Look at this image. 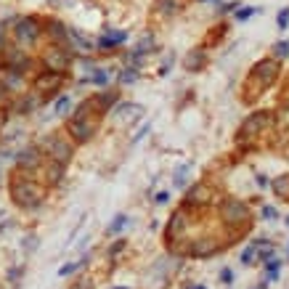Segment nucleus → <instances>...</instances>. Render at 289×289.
I'll return each instance as SVG.
<instances>
[{
	"mask_svg": "<svg viewBox=\"0 0 289 289\" xmlns=\"http://www.w3.org/2000/svg\"><path fill=\"white\" fill-rule=\"evenodd\" d=\"M279 77H281V61H276L273 56L260 59L247 72V77H244V85H241V98H244L247 103H252L255 98H260L265 90H271Z\"/></svg>",
	"mask_w": 289,
	"mask_h": 289,
	"instance_id": "obj_1",
	"label": "nucleus"
},
{
	"mask_svg": "<svg viewBox=\"0 0 289 289\" xmlns=\"http://www.w3.org/2000/svg\"><path fill=\"white\" fill-rule=\"evenodd\" d=\"M218 223L223 228L234 231V234H249L252 226H255V212L244 199H236V196H221L218 199Z\"/></svg>",
	"mask_w": 289,
	"mask_h": 289,
	"instance_id": "obj_2",
	"label": "nucleus"
},
{
	"mask_svg": "<svg viewBox=\"0 0 289 289\" xmlns=\"http://www.w3.org/2000/svg\"><path fill=\"white\" fill-rule=\"evenodd\" d=\"M8 194H11V199H14V204L21 207V210H38V207H43V202L48 199V186L34 180L32 172L16 170L14 175H11Z\"/></svg>",
	"mask_w": 289,
	"mask_h": 289,
	"instance_id": "obj_3",
	"label": "nucleus"
},
{
	"mask_svg": "<svg viewBox=\"0 0 289 289\" xmlns=\"http://www.w3.org/2000/svg\"><path fill=\"white\" fill-rule=\"evenodd\" d=\"M276 125H279V117H276V112H271V109L255 112L252 117H247L244 122L239 125V130H236V143H239V146L244 143V146L249 149L252 141H258V138H263L265 133H271Z\"/></svg>",
	"mask_w": 289,
	"mask_h": 289,
	"instance_id": "obj_4",
	"label": "nucleus"
},
{
	"mask_svg": "<svg viewBox=\"0 0 289 289\" xmlns=\"http://www.w3.org/2000/svg\"><path fill=\"white\" fill-rule=\"evenodd\" d=\"M38 146L43 149L45 159H53V162H59V165H64V167H69V162H72L75 154H77V143L64 133V128L48 133Z\"/></svg>",
	"mask_w": 289,
	"mask_h": 289,
	"instance_id": "obj_5",
	"label": "nucleus"
},
{
	"mask_svg": "<svg viewBox=\"0 0 289 289\" xmlns=\"http://www.w3.org/2000/svg\"><path fill=\"white\" fill-rule=\"evenodd\" d=\"M218 189L212 186V183H207V180H196L191 183V186L186 189V194H183V204L180 207H186V210H191L194 215H204V212H210L212 210V204H218Z\"/></svg>",
	"mask_w": 289,
	"mask_h": 289,
	"instance_id": "obj_6",
	"label": "nucleus"
},
{
	"mask_svg": "<svg viewBox=\"0 0 289 289\" xmlns=\"http://www.w3.org/2000/svg\"><path fill=\"white\" fill-rule=\"evenodd\" d=\"M40 61H43V69H45V72L69 77V72H72V66H75V61H77V56H75L72 48H64V45H53V43H48V48L43 51Z\"/></svg>",
	"mask_w": 289,
	"mask_h": 289,
	"instance_id": "obj_7",
	"label": "nucleus"
},
{
	"mask_svg": "<svg viewBox=\"0 0 289 289\" xmlns=\"http://www.w3.org/2000/svg\"><path fill=\"white\" fill-rule=\"evenodd\" d=\"M101 122L103 120H75V117H66L64 120V133L72 138L77 146H85V143H90L98 135Z\"/></svg>",
	"mask_w": 289,
	"mask_h": 289,
	"instance_id": "obj_8",
	"label": "nucleus"
},
{
	"mask_svg": "<svg viewBox=\"0 0 289 289\" xmlns=\"http://www.w3.org/2000/svg\"><path fill=\"white\" fill-rule=\"evenodd\" d=\"M66 80L69 77H64V75H53L43 69L40 75L32 77V93L40 96L43 101H51L53 96H61V88L66 85Z\"/></svg>",
	"mask_w": 289,
	"mask_h": 289,
	"instance_id": "obj_9",
	"label": "nucleus"
},
{
	"mask_svg": "<svg viewBox=\"0 0 289 289\" xmlns=\"http://www.w3.org/2000/svg\"><path fill=\"white\" fill-rule=\"evenodd\" d=\"M109 117L114 125H120V128H130V125L141 122L146 117V106L138 101H120L117 106L109 112Z\"/></svg>",
	"mask_w": 289,
	"mask_h": 289,
	"instance_id": "obj_10",
	"label": "nucleus"
},
{
	"mask_svg": "<svg viewBox=\"0 0 289 289\" xmlns=\"http://www.w3.org/2000/svg\"><path fill=\"white\" fill-rule=\"evenodd\" d=\"M40 34H43V21L40 19H32V16L19 19L16 27H14V40L19 45H34V43L40 40Z\"/></svg>",
	"mask_w": 289,
	"mask_h": 289,
	"instance_id": "obj_11",
	"label": "nucleus"
},
{
	"mask_svg": "<svg viewBox=\"0 0 289 289\" xmlns=\"http://www.w3.org/2000/svg\"><path fill=\"white\" fill-rule=\"evenodd\" d=\"M43 165H45V154L38 143L21 149L16 154V170H21V172H38V170H43Z\"/></svg>",
	"mask_w": 289,
	"mask_h": 289,
	"instance_id": "obj_12",
	"label": "nucleus"
},
{
	"mask_svg": "<svg viewBox=\"0 0 289 289\" xmlns=\"http://www.w3.org/2000/svg\"><path fill=\"white\" fill-rule=\"evenodd\" d=\"M207 61H210V56H207V51L202 48V45H199V48H191L186 56H183V69H186V72H202V69L207 66Z\"/></svg>",
	"mask_w": 289,
	"mask_h": 289,
	"instance_id": "obj_13",
	"label": "nucleus"
},
{
	"mask_svg": "<svg viewBox=\"0 0 289 289\" xmlns=\"http://www.w3.org/2000/svg\"><path fill=\"white\" fill-rule=\"evenodd\" d=\"M43 172H45L43 183H45L48 189H51V186H59V183L66 178V167H64V165H59V162H53V159H45Z\"/></svg>",
	"mask_w": 289,
	"mask_h": 289,
	"instance_id": "obj_14",
	"label": "nucleus"
},
{
	"mask_svg": "<svg viewBox=\"0 0 289 289\" xmlns=\"http://www.w3.org/2000/svg\"><path fill=\"white\" fill-rule=\"evenodd\" d=\"M125 40H128V32L125 29H112L106 34H101V38H96V48L98 51H112V48H117V45H122Z\"/></svg>",
	"mask_w": 289,
	"mask_h": 289,
	"instance_id": "obj_15",
	"label": "nucleus"
},
{
	"mask_svg": "<svg viewBox=\"0 0 289 289\" xmlns=\"http://www.w3.org/2000/svg\"><path fill=\"white\" fill-rule=\"evenodd\" d=\"M43 103V98L40 96H34V93H27V96H21L19 101H16V106H14V112L16 114H32L34 109H38Z\"/></svg>",
	"mask_w": 289,
	"mask_h": 289,
	"instance_id": "obj_16",
	"label": "nucleus"
},
{
	"mask_svg": "<svg viewBox=\"0 0 289 289\" xmlns=\"http://www.w3.org/2000/svg\"><path fill=\"white\" fill-rule=\"evenodd\" d=\"M138 77H141V69H135V66H122L114 80H117V88H122V85H133V83H138Z\"/></svg>",
	"mask_w": 289,
	"mask_h": 289,
	"instance_id": "obj_17",
	"label": "nucleus"
},
{
	"mask_svg": "<svg viewBox=\"0 0 289 289\" xmlns=\"http://www.w3.org/2000/svg\"><path fill=\"white\" fill-rule=\"evenodd\" d=\"M180 8H183L180 0H157V3H154V11H157V14L167 16V19H170V16H175Z\"/></svg>",
	"mask_w": 289,
	"mask_h": 289,
	"instance_id": "obj_18",
	"label": "nucleus"
},
{
	"mask_svg": "<svg viewBox=\"0 0 289 289\" xmlns=\"http://www.w3.org/2000/svg\"><path fill=\"white\" fill-rule=\"evenodd\" d=\"M130 226V215L128 212H117L112 218V226H109V236H117V234H122L125 228Z\"/></svg>",
	"mask_w": 289,
	"mask_h": 289,
	"instance_id": "obj_19",
	"label": "nucleus"
},
{
	"mask_svg": "<svg viewBox=\"0 0 289 289\" xmlns=\"http://www.w3.org/2000/svg\"><path fill=\"white\" fill-rule=\"evenodd\" d=\"M258 258H260V249L255 247V241H249V244L244 247V252H241V255H239L241 265H247V268H249V265H255V263H260Z\"/></svg>",
	"mask_w": 289,
	"mask_h": 289,
	"instance_id": "obj_20",
	"label": "nucleus"
},
{
	"mask_svg": "<svg viewBox=\"0 0 289 289\" xmlns=\"http://www.w3.org/2000/svg\"><path fill=\"white\" fill-rule=\"evenodd\" d=\"M189 170H191V165L186 162V165H180L175 172H172V186L175 189H189Z\"/></svg>",
	"mask_w": 289,
	"mask_h": 289,
	"instance_id": "obj_21",
	"label": "nucleus"
},
{
	"mask_svg": "<svg viewBox=\"0 0 289 289\" xmlns=\"http://www.w3.org/2000/svg\"><path fill=\"white\" fill-rule=\"evenodd\" d=\"M281 265H284V260H279V258H276V260H271V263H265V281H276V279H279V273H281Z\"/></svg>",
	"mask_w": 289,
	"mask_h": 289,
	"instance_id": "obj_22",
	"label": "nucleus"
},
{
	"mask_svg": "<svg viewBox=\"0 0 289 289\" xmlns=\"http://www.w3.org/2000/svg\"><path fill=\"white\" fill-rule=\"evenodd\" d=\"M69 106H72V98H69L66 93H61V96H56L51 112L56 114V117H59V114H66V112H69Z\"/></svg>",
	"mask_w": 289,
	"mask_h": 289,
	"instance_id": "obj_23",
	"label": "nucleus"
},
{
	"mask_svg": "<svg viewBox=\"0 0 289 289\" xmlns=\"http://www.w3.org/2000/svg\"><path fill=\"white\" fill-rule=\"evenodd\" d=\"M271 53H273V59H276V61H286V59H289V40H279V43H273Z\"/></svg>",
	"mask_w": 289,
	"mask_h": 289,
	"instance_id": "obj_24",
	"label": "nucleus"
},
{
	"mask_svg": "<svg viewBox=\"0 0 289 289\" xmlns=\"http://www.w3.org/2000/svg\"><path fill=\"white\" fill-rule=\"evenodd\" d=\"M128 244H130V241H128V239H122V236H120V239H114L112 244H109V249H106V252H109V258H112V260H114V258H120L122 252L128 249Z\"/></svg>",
	"mask_w": 289,
	"mask_h": 289,
	"instance_id": "obj_25",
	"label": "nucleus"
},
{
	"mask_svg": "<svg viewBox=\"0 0 289 289\" xmlns=\"http://www.w3.org/2000/svg\"><path fill=\"white\" fill-rule=\"evenodd\" d=\"M11 101H14V93H11V90H8L3 83H0V112H6Z\"/></svg>",
	"mask_w": 289,
	"mask_h": 289,
	"instance_id": "obj_26",
	"label": "nucleus"
},
{
	"mask_svg": "<svg viewBox=\"0 0 289 289\" xmlns=\"http://www.w3.org/2000/svg\"><path fill=\"white\" fill-rule=\"evenodd\" d=\"M258 11H260V8H252V6H244V8H239V11H236V19H239V21H247V19H252V16H255Z\"/></svg>",
	"mask_w": 289,
	"mask_h": 289,
	"instance_id": "obj_27",
	"label": "nucleus"
},
{
	"mask_svg": "<svg viewBox=\"0 0 289 289\" xmlns=\"http://www.w3.org/2000/svg\"><path fill=\"white\" fill-rule=\"evenodd\" d=\"M276 24H279L281 32H286V24H289V8H281L279 16H276Z\"/></svg>",
	"mask_w": 289,
	"mask_h": 289,
	"instance_id": "obj_28",
	"label": "nucleus"
},
{
	"mask_svg": "<svg viewBox=\"0 0 289 289\" xmlns=\"http://www.w3.org/2000/svg\"><path fill=\"white\" fill-rule=\"evenodd\" d=\"M260 218H263V221H276V218H279V210H276V207H263V210H260Z\"/></svg>",
	"mask_w": 289,
	"mask_h": 289,
	"instance_id": "obj_29",
	"label": "nucleus"
},
{
	"mask_svg": "<svg viewBox=\"0 0 289 289\" xmlns=\"http://www.w3.org/2000/svg\"><path fill=\"white\" fill-rule=\"evenodd\" d=\"M218 279H221L226 286H231V284H234V271H231V268H221V273H218Z\"/></svg>",
	"mask_w": 289,
	"mask_h": 289,
	"instance_id": "obj_30",
	"label": "nucleus"
},
{
	"mask_svg": "<svg viewBox=\"0 0 289 289\" xmlns=\"http://www.w3.org/2000/svg\"><path fill=\"white\" fill-rule=\"evenodd\" d=\"M149 130H152V122H146V125H143V128H141V130H138V133L133 135V143H138V141H141V138H143V135H146Z\"/></svg>",
	"mask_w": 289,
	"mask_h": 289,
	"instance_id": "obj_31",
	"label": "nucleus"
},
{
	"mask_svg": "<svg viewBox=\"0 0 289 289\" xmlns=\"http://www.w3.org/2000/svg\"><path fill=\"white\" fill-rule=\"evenodd\" d=\"M167 199H170L167 191H157L154 194V204H167Z\"/></svg>",
	"mask_w": 289,
	"mask_h": 289,
	"instance_id": "obj_32",
	"label": "nucleus"
},
{
	"mask_svg": "<svg viewBox=\"0 0 289 289\" xmlns=\"http://www.w3.org/2000/svg\"><path fill=\"white\" fill-rule=\"evenodd\" d=\"M24 249H32V252L38 249V236H27L24 239Z\"/></svg>",
	"mask_w": 289,
	"mask_h": 289,
	"instance_id": "obj_33",
	"label": "nucleus"
},
{
	"mask_svg": "<svg viewBox=\"0 0 289 289\" xmlns=\"http://www.w3.org/2000/svg\"><path fill=\"white\" fill-rule=\"evenodd\" d=\"M258 186H260V189H268V186H271L268 175H258Z\"/></svg>",
	"mask_w": 289,
	"mask_h": 289,
	"instance_id": "obj_34",
	"label": "nucleus"
},
{
	"mask_svg": "<svg viewBox=\"0 0 289 289\" xmlns=\"http://www.w3.org/2000/svg\"><path fill=\"white\" fill-rule=\"evenodd\" d=\"M236 8V3H226V6H221V14H228V11H234Z\"/></svg>",
	"mask_w": 289,
	"mask_h": 289,
	"instance_id": "obj_35",
	"label": "nucleus"
},
{
	"mask_svg": "<svg viewBox=\"0 0 289 289\" xmlns=\"http://www.w3.org/2000/svg\"><path fill=\"white\" fill-rule=\"evenodd\" d=\"M186 289H207L204 284H191V286H186Z\"/></svg>",
	"mask_w": 289,
	"mask_h": 289,
	"instance_id": "obj_36",
	"label": "nucleus"
},
{
	"mask_svg": "<svg viewBox=\"0 0 289 289\" xmlns=\"http://www.w3.org/2000/svg\"><path fill=\"white\" fill-rule=\"evenodd\" d=\"M284 252H286V260H289V241H286V247H284Z\"/></svg>",
	"mask_w": 289,
	"mask_h": 289,
	"instance_id": "obj_37",
	"label": "nucleus"
},
{
	"mask_svg": "<svg viewBox=\"0 0 289 289\" xmlns=\"http://www.w3.org/2000/svg\"><path fill=\"white\" fill-rule=\"evenodd\" d=\"M284 223H286V228H289V215H286V218H284Z\"/></svg>",
	"mask_w": 289,
	"mask_h": 289,
	"instance_id": "obj_38",
	"label": "nucleus"
},
{
	"mask_svg": "<svg viewBox=\"0 0 289 289\" xmlns=\"http://www.w3.org/2000/svg\"><path fill=\"white\" fill-rule=\"evenodd\" d=\"M202 3H204V0H202Z\"/></svg>",
	"mask_w": 289,
	"mask_h": 289,
	"instance_id": "obj_39",
	"label": "nucleus"
}]
</instances>
